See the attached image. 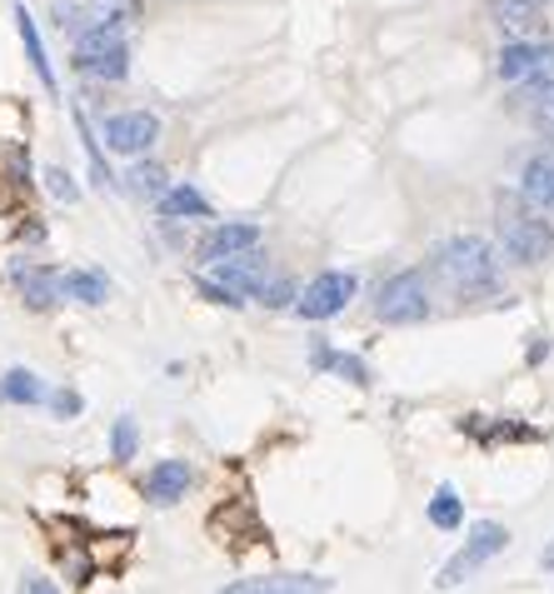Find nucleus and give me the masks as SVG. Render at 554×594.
<instances>
[{
    "instance_id": "1",
    "label": "nucleus",
    "mask_w": 554,
    "mask_h": 594,
    "mask_svg": "<svg viewBox=\"0 0 554 594\" xmlns=\"http://www.w3.org/2000/svg\"><path fill=\"white\" fill-rule=\"evenodd\" d=\"M439 275H445V280L460 290L465 300H470V295H495V290H499L495 250L484 245L480 235L445 240V250H439Z\"/></svg>"
},
{
    "instance_id": "21",
    "label": "nucleus",
    "mask_w": 554,
    "mask_h": 594,
    "mask_svg": "<svg viewBox=\"0 0 554 594\" xmlns=\"http://www.w3.org/2000/svg\"><path fill=\"white\" fill-rule=\"evenodd\" d=\"M85 21H95V15L85 11V5H75V0H60V5H56V25H60V31H71V36H81Z\"/></svg>"
},
{
    "instance_id": "3",
    "label": "nucleus",
    "mask_w": 554,
    "mask_h": 594,
    "mask_svg": "<svg viewBox=\"0 0 554 594\" xmlns=\"http://www.w3.org/2000/svg\"><path fill=\"white\" fill-rule=\"evenodd\" d=\"M375 315L385 325H420L430 315V290H425V275L420 270H400L395 280L380 286L375 300Z\"/></svg>"
},
{
    "instance_id": "12",
    "label": "nucleus",
    "mask_w": 554,
    "mask_h": 594,
    "mask_svg": "<svg viewBox=\"0 0 554 594\" xmlns=\"http://www.w3.org/2000/svg\"><path fill=\"white\" fill-rule=\"evenodd\" d=\"M205 280H215V286H225V290H236V295L245 300V295H255V290H260V260H255V255H245V260L225 255V260H210Z\"/></svg>"
},
{
    "instance_id": "23",
    "label": "nucleus",
    "mask_w": 554,
    "mask_h": 594,
    "mask_svg": "<svg viewBox=\"0 0 554 594\" xmlns=\"http://www.w3.org/2000/svg\"><path fill=\"white\" fill-rule=\"evenodd\" d=\"M130 180H135V191H150V195L166 191V170L160 166H135L130 170Z\"/></svg>"
},
{
    "instance_id": "19",
    "label": "nucleus",
    "mask_w": 554,
    "mask_h": 594,
    "mask_svg": "<svg viewBox=\"0 0 554 594\" xmlns=\"http://www.w3.org/2000/svg\"><path fill=\"white\" fill-rule=\"evenodd\" d=\"M430 520L439 524V530H455V524L465 520V505H460V495H455V489H439L435 499H430Z\"/></svg>"
},
{
    "instance_id": "7",
    "label": "nucleus",
    "mask_w": 554,
    "mask_h": 594,
    "mask_svg": "<svg viewBox=\"0 0 554 594\" xmlns=\"http://www.w3.org/2000/svg\"><path fill=\"white\" fill-rule=\"evenodd\" d=\"M155 135H160V120H155L150 110H125V116L106 120V141H110V150H120V155L150 150Z\"/></svg>"
},
{
    "instance_id": "4",
    "label": "nucleus",
    "mask_w": 554,
    "mask_h": 594,
    "mask_svg": "<svg viewBox=\"0 0 554 594\" xmlns=\"http://www.w3.org/2000/svg\"><path fill=\"white\" fill-rule=\"evenodd\" d=\"M499 240H505V255L519 265H540L554 255V230H550V220H540V215L509 210L505 220H499Z\"/></svg>"
},
{
    "instance_id": "9",
    "label": "nucleus",
    "mask_w": 554,
    "mask_h": 594,
    "mask_svg": "<svg viewBox=\"0 0 554 594\" xmlns=\"http://www.w3.org/2000/svg\"><path fill=\"white\" fill-rule=\"evenodd\" d=\"M554 65V46H530V40H509L499 50V75L505 81H525V75H544Z\"/></svg>"
},
{
    "instance_id": "10",
    "label": "nucleus",
    "mask_w": 554,
    "mask_h": 594,
    "mask_svg": "<svg viewBox=\"0 0 554 594\" xmlns=\"http://www.w3.org/2000/svg\"><path fill=\"white\" fill-rule=\"evenodd\" d=\"M11 280H15V290L25 295V305H31V310L60 305V275H56V270H36V265H11Z\"/></svg>"
},
{
    "instance_id": "20",
    "label": "nucleus",
    "mask_w": 554,
    "mask_h": 594,
    "mask_svg": "<svg viewBox=\"0 0 554 594\" xmlns=\"http://www.w3.org/2000/svg\"><path fill=\"white\" fill-rule=\"evenodd\" d=\"M160 215H210V205H205V195H195V191H166L160 195Z\"/></svg>"
},
{
    "instance_id": "16",
    "label": "nucleus",
    "mask_w": 554,
    "mask_h": 594,
    "mask_svg": "<svg viewBox=\"0 0 554 594\" xmlns=\"http://www.w3.org/2000/svg\"><path fill=\"white\" fill-rule=\"evenodd\" d=\"M15 21H21V40H25V56H31V65H36L40 85H46V90H56V71H50V60H46V46H40V36H36V21H31V15H25V5H15Z\"/></svg>"
},
{
    "instance_id": "2",
    "label": "nucleus",
    "mask_w": 554,
    "mask_h": 594,
    "mask_svg": "<svg viewBox=\"0 0 554 594\" xmlns=\"http://www.w3.org/2000/svg\"><path fill=\"white\" fill-rule=\"evenodd\" d=\"M75 65H81V75H91V81H120V75L130 71V50H125V40H120L116 15L85 25L81 36H75Z\"/></svg>"
},
{
    "instance_id": "8",
    "label": "nucleus",
    "mask_w": 554,
    "mask_h": 594,
    "mask_svg": "<svg viewBox=\"0 0 554 594\" xmlns=\"http://www.w3.org/2000/svg\"><path fill=\"white\" fill-rule=\"evenodd\" d=\"M515 110L554 145V75H534V81L515 96Z\"/></svg>"
},
{
    "instance_id": "22",
    "label": "nucleus",
    "mask_w": 554,
    "mask_h": 594,
    "mask_svg": "<svg viewBox=\"0 0 554 594\" xmlns=\"http://www.w3.org/2000/svg\"><path fill=\"white\" fill-rule=\"evenodd\" d=\"M46 191L56 195V201H81V191H75V180L65 175L60 166H50V170H46Z\"/></svg>"
},
{
    "instance_id": "5",
    "label": "nucleus",
    "mask_w": 554,
    "mask_h": 594,
    "mask_svg": "<svg viewBox=\"0 0 554 594\" xmlns=\"http://www.w3.org/2000/svg\"><path fill=\"white\" fill-rule=\"evenodd\" d=\"M509 545V530L505 524H474V535H470V545L460 549V555L445 565V574H439V584L445 590H455V584H465V574H474L480 565H490V559L499 555V549Z\"/></svg>"
},
{
    "instance_id": "25",
    "label": "nucleus",
    "mask_w": 554,
    "mask_h": 594,
    "mask_svg": "<svg viewBox=\"0 0 554 594\" xmlns=\"http://www.w3.org/2000/svg\"><path fill=\"white\" fill-rule=\"evenodd\" d=\"M255 295H260V305H285V300H290V286H285V280H280V286H270V290L260 286Z\"/></svg>"
},
{
    "instance_id": "27",
    "label": "nucleus",
    "mask_w": 554,
    "mask_h": 594,
    "mask_svg": "<svg viewBox=\"0 0 554 594\" xmlns=\"http://www.w3.org/2000/svg\"><path fill=\"white\" fill-rule=\"evenodd\" d=\"M25 590H40V594H50V590H56V584H50V580H40V574H31V580H25Z\"/></svg>"
},
{
    "instance_id": "18",
    "label": "nucleus",
    "mask_w": 554,
    "mask_h": 594,
    "mask_svg": "<svg viewBox=\"0 0 554 594\" xmlns=\"http://www.w3.org/2000/svg\"><path fill=\"white\" fill-rule=\"evenodd\" d=\"M0 400H11V404H40V400H46V385H40V375H31V369H11V375L0 380Z\"/></svg>"
},
{
    "instance_id": "17",
    "label": "nucleus",
    "mask_w": 554,
    "mask_h": 594,
    "mask_svg": "<svg viewBox=\"0 0 554 594\" xmlns=\"http://www.w3.org/2000/svg\"><path fill=\"white\" fill-rule=\"evenodd\" d=\"M60 290L65 295H75L81 305H106V275H95V270H71V275H60Z\"/></svg>"
},
{
    "instance_id": "11",
    "label": "nucleus",
    "mask_w": 554,
    "mask_h": 594,
    "mask_svg": "<svg viewBox=\"0 0 554 594\" xmlns=\"http://www.w3.org/2000/svg\"><path fill=\"white\" fill-rule=\"evenodd\" d=\"M260 245V226H215L210 235L201 240V260H225V255H245V250Z\"/></svg>"
},
{
    "instance_id": "13",
    "label": "nucleus",
    "mask_w": 554,
    "mask_h": 594,
    "mask_svg": "<svg viewBox=\"0 0 554 594\" xmlns=\"http://www.w3.org/2000/svg\"><path fill=\"white\" fill-rule=\"evenodd\" d=\"M185 485H190V464L185 460H160L150 475H145V495H150L155 505L180 499V495H185Z\"/></svg>"
},
{
    "instance_id": "14",
    "label": "nucleus",
    "mask_w": 554,
    "mask_h": 594,
    "mask_svg": "<svg viewBox=\"0 0 554 594\" xmlns=\"http://www.w3.org/2000/svg\"><path fill=\"white\" fill-rule=\"evenodd\" d=\"M305 590H330V580H320V574H270V580L230 584V594H305Z\"/></svg>"
},
{
    "instance_id": "15",
    "label": "nucleus",
    "mask_w": 554,
    "mask_h": 594,
    "mask_svg": "<svg viewBox=\"0 0 554 594\" xmlns=\"http://www.w3.org/2000/svg\"><path fill=\"white\" fill-rule=\"evenodd\" d=\"M495 11V21L505 25V31H515V36H530V31H540V0H495L490 5Z\"/></svg>"
},
{
    "instance_id": "6",
    "label": "nucleus",
    "mask_w": 554,
    "mask_h": 594,
    "mask_svg": "<svg viewBox=\"0 0 554 594\" xmlns=\"http://www.w3.org/2000/svg\"><path fill=\"white\" fill-rule=\"evenodd\" d=\"M350 295H354V275L325 270L305 286V295L296 300V310L305 315V320H330V315H340V310L350 305Z\"/></svg>"
},
{
    "instance_id": "26",
    "label": "nucleus",
    "mask_w": 554,
    "mask_h": 594,
    "mask_svg": "<svg viewBox=\"0 0 554 594\" xmlns=\"http://www.w3.org/2000/svg\"><path fill=\"white\" fill-rule=\"evenodd\" d=\"M50 404H56V415H75V410H81V395L60 390V395H56V400H50Z\"/></svg>"
},
{
    "instance_id": "24",
    "label": "nucleus",
    "mask_w": 554,
    "mask_h": 594,
    "mask_svg": "<svg viewBox=\"0 0 554 594\" xmlns=\"http://www.w3.org/2000/svg\"><path fill=\"white\" fill-rule=\"evenodd\" d=\"M116 460H130L135 454V420H116V440H110Z\"/></svg>"
},
{
    "instance_id": "28",
    "label": "nucleus",
    "mask_w": 554,
    "mask_h": 594,
    "mask_svg": "<svg viewBox=\"0 0 554 594\" xmlns=\"http://www.w3.org/2000/svg\"><path fill=\"white\" fill-rule=\"evenodd\" d=\"M540 565H544V570H554V545H550V549H544V555H540Z\"/></svg>"
}]
</instances>
